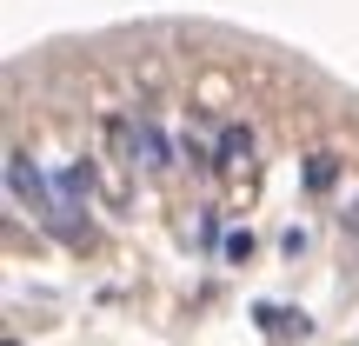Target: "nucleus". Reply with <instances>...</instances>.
<instances>
[{
  "label": "nucleus",
  "mask_w": 359,
  "mask_h": 346,
  "mask_svg": "<svg viewBox=\"0 0 359 346\" xmlns=\"http://www.w3.org/2000/svg\"><path fill=\"white\" fill-rule=\"evenodd\" d=\"M7 200H13V213H27L40 233H53L60 246H74V253H80V240H74V220H67V206H60V187H53V173L40 167V160L27 154L20 140L7 147Z\"/></svg>",
  "instance_id": "obj_1"
},
{
  "label": "nucleus",
  "mask_w": 359,
  "mask_h": 346,
  "mask_svg": "<svg viewBox=\"0 0 359 346\" xmlns=\"http://www.w3.org/2000/svg\"><path fill=\"white\" fill-rule=\"evenodd\" d=\"M280 246H286V260H299L313 240H306V227H286V233H280Z\"/></svg>",
  "instance_id": "obj_8"
},
{
  "label": "nucleus",
  "mask_w": 359,
  "mask_h": 346,
  "mask_svg": "<svg viewBox=\"0 0 359 346\" xmlns=\"http://www.w3.org/2000/svg\"><path fill=\"white\" fill-rule=\"evenodd\" d=\"M53 187H60V206L74 220V240L93 246V227H87V206H93V160L74 154V160H53Z\"/></svg>",
  "instance_id": "obj_2"
},
{
  "label": "nucleus",
  "mask_w": 359,
  "mask_h": 346,
  "mask_svg": "<svg viewBox=\"0 0 359 346\" xmlns=\"http://www.w3.org/2000/svg\"><path fill=\"white\" fill-rule=\"evenodd\" d=\"M219 253H226V267H246V260H253V233H226Z\"/></svg>",
  "instance_id": "obj_6"
},
{
  "label": "nucleus",
  "mask_w": 359,
  "mask_h": 346,
  "mask_svg": "<svg viewBox=\"0 0 359 346\" xmlns=\"http://www.w3.org/2000/svg\"><path fill=\"white\" fill-rule=\"evenodd\" d=\"M339 227H346V233H359V206H346V213H339Z\"/></svg>",
  "instance_id": "obj_9"
},
{
  "label": "nucleus",
  "mask_w": 359,
  "mask_h": 346,
  "mask_svg": "<svg viewBox=\"0 0 359 346\" xmlns=\"http://www.w3.org/2000/svg\"><path fill=\"white\" fill-rule=\"evenodd\" d=\"M193 233H200V246H226V240H219V206H200V227H193Z\"/></svg>",
  "instance_id": "obj_7"
},
{
  "label": "nucleus",
  "mask_w": 359,
  "mask_h": 346,
  "mask_svg": "<svg viewBox=\"0 0 359 346\" xmlns=\"http://www.w3.org/2000/svg\"><path fill=\"white\" fill-rule=\"evenodd\" d=\"M253 320H259V333H273V340H306V313H286V307H266V300H259Z\"/></svg>",
  "instance_id": "obj_4"
},
{
  "label": "nucleus",
  "mask_w": 359,
  "mask_h": 346,
  "mask_svg": "<svg viewBox=\"0 0 359 346\" xmlns=\"http://www.w3.org/2000/svg\"><path fill=\"white\" fill-rule=\"evenodd\" d=\"M7 346H20V340H13V333H7Z\"/></svg>",
  "instance_id": "obj_10"
},
{
  "label": "nucleus",
  "mask_w": 359,
  "mask_h": 346,
  "mask_svg": "<svg viewBox=\"0 0 359 346\" xmlns=\"http://www.w3.org/2000/svg\"><path fill=\"white\" fill-rule=\"evenodd\" d=\"M213 160H219V173H253V160H259V133L246 127V120H226V127L213 133Z\"/></svg>",
  "instance_id": "obj_3"
},
{
  "label": "nucleus",
  "mask_w": 359,
  "mask_h": 346,
  "mask_svg": "<svg viewBox=\"0 0 359 346\" xmlns=\"http://www.w3.org/2000/svg\"><path fill=\"white\" fill-rule=\"evenodd\" d=\"M339 173H346V160H339V154H313V160H306V173H299V187L320 200V193H333V187H339Z\"/></svg>",
  "instance_id": "obj_5"
}]
</instances>
